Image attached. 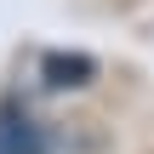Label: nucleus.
Returning a JSON list of instances; mask_svg holds the SVG:
<instances>
[{"mask_svg":"<svg viewBox=\"0 0 154 154\" xmlns=\"http://www.w3.org/2000/svg\"><path fill=\"white\" fill-rule=\"evenodd\" d=\"M0 154H46V131L23 114H0Z\"/></svg>","mask_w":154,"mask_h":154,"instance_id":"1","label":"nucleus"},{"mask_svg":"<svg viewBox=\"0 0 154 154\" xmlns=\"http://www.w3.org/2000/svg\"><path fill=\"white\" fill-rule=\"evenodd\" d=\"M91 74H97V63L80 57V51H74V57H69V51H51V57H46V80H51V86H86Z\"/></svg>","mask_w":154,"mask_h":154,"instance_id":"2","label":"nucleus"}]
</instances>
